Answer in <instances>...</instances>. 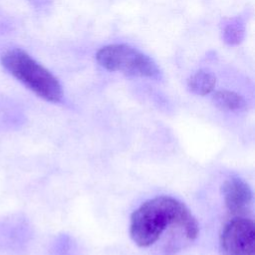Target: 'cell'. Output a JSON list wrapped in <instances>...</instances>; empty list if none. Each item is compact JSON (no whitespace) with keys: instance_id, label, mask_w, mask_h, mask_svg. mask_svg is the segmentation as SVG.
<instances>
[{"instance_id":"1","label":"cell","mask_w":255,"mask_h":255,"mask_svg":"<svg viewBox=\"0 0 255 255\" xmlns=\"http://www.w3.org/2000/svg\"><path fill=\"white\" fill-rule=\"evenodd\" d=\"M199 225L190 209L180 200L159 195L142 202L130 215L129 236L140 248L162 241L160 252L170 255L194 241Z\"/></svg>"},{"instance_id":"2","label":"cell","mask_w":255,"mask_h":255,"mask_svg":"<svg viewBox=\"0 0 255 255\" xmlns=\"http://www.w3.org/2000/svg\"><path fill=\"white\" fill-rule=\"evenodd\" d=\"M3 67L38 97L59 103L63 90L58 79L22 49L8 50L1 59Z\"/></svg>"},{"instance_id":"3","label":"cell","mask_w":255,"mask_h":255,"mask_svg":"<svg viewBox=\"0 0 255 255\" xmlns=\"http://www.w3.org/2000/svg\"><path fill=\"white\" fill-rule=\"evenodd\" d=\"M97 62L106 70L129 77L158 80L161 72L155 62L135 48L125 44H113L101 48L96 54Z\"/></svg>"},{"instance_id":"4","label":"cell","mask_w":255,"mask_h":255,"mask_svg":"<svg viewBox=\"0 0 255 255\" xmlns=\"http://www.w3.org/2000/svg\"><path fill=\"white\" fill-rule=\"evenodd\" d=\"M224 255H255V225L245 216H234L223 226L219 236Z\"/></svg>"},{"instance_id":"5","label":"cell","mask_w":255,"mask_h":255,"mask_svg":"<svg viewBox=\"0 0 255 255\" xmlns=\"http://www.w3.org/2000/svg\"><path fill=\"white\" fill-rule=\"evenodd\" d=\"M221 193L225 207L235 216H244L252 206V190L246 181L237 176L224 180L221 185Z\"/></svg>"},{"instance_id":"6","label":"cell","mask_w":255,"mask_h":255,"mask_svg":"<svg viewBox=\"0 0 255 255\" xmlns=\"http://www.w3.org/2000/svg\"><path fill=\"white\" fill-rule=\"evenodd\" d=\"M216 85V77L208 71L200 70L192 74L187 80L188 90L197 96L210 94Z\"/></svg>"},{"instance_id":"7","label":"cell","mask_w":255,"mask_h":255,"mask_svg":"<svg viewBox=\"0 0 255 255\" xmlns=\"http://www.w3.org/2000/svg\"><path fill=\"white\" fill-rule=\"evenodd\" d=\"M212 101L217 108L228 112L241 111L246 107V101L241 95L228 90L215 92L212 96Z\"/></svg>"},{"instance_id":"8","label":"cell","mask_w":255,"mask_h":255,"mask_svg":"<svg viewBox=\"0 0 255 255\" xmlns=\"http://www.w3.org/2000/svg\"><path fill=\"white\" fill-rule=\"evenodd\" d=\"M223 39L229 45H238L242 42L245 35V26L241 19L230 20L223 28Z\"/></svg>"}]
</instances>
